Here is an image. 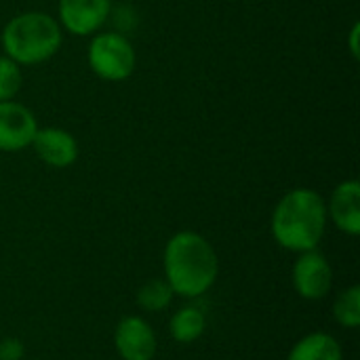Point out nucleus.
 <instances>
[{"label":"nucleus","instance_id":"nucleus-12","mask_svg":"<svg viewBox=\"0 0 360 360\" xmlns=\"http://www.w3.org/2000/svg\"><path fill=\"white\" fill-rule=\"evenodd\" d=\"M207 329V316L194 306L177 310L169 321V335L179 344H192L202 338Z\"/></svg>","mask_w":360,"mask_h":360},{"label":"nucleus","instance_id":"nucleus-11","mask_svg":"<svg viewBox=\"0 0 360 360\" xmlns=\"http://www.w3.org/2000/svg\"><path fill=\"white\" fill-rule=\"evenodd\" d=\"M287 360H344L340 342L323 331L302 338L289 352Z\"/></svg>","mask_w":360,"mask_h":360},{"label":"nucleus","instance_id":"nucleus-4","mask_svg":"<svg viewBox=\"0 0 360 360\" xmlns=\"http://www.w3.org/2000/svg\"><path fill=\"white\" fill-rule=\"evenodd\" d=\"M89 63L99 78L118 82L133 74L135 49L124 36L116 32L99 34L89 44Z\"/></svg>","mask_w":360,"mask_h":360},{"label":"nucleus","instance_id":"nucleus-3","mask_svg":"<svg viewBox=\"0 0 360 360\" xmlns=\"http://www.w3.org/2000/svg\"><path fill=\"white\" fill-rule=\"evenodd\" d=\"M61 46V27L55 17L30 11L13 17L2 30V49L19 65H34L53 57Z\"/></svg>","mask_w":360,"mask_h":360},{"label":"nucleus","instance_id":"nucleus-2","mask_svg":"<svg viewBox=\"0 0 360 360\" xmlns=\"http://www.w3.org/2000/svg\"><path fill=\"white\" fill-rule=\"evenodd\" d=\"M327 228V202L310 188L287 192L274 207L270 230L274 240L293 253L314 251Z\"/></svg>","mask_w":360,"mask_h":360},{"label":"nucleus","instance_id":"nucleus-8","mask_svg":"<svg viewBox=\"0 0 360 360\" xmlns=\"http://www.w3.org/2000/svg\"><path fill=\"white\" fill-rule=\"evenodd\" d=\"M110 6V0H59V21L68 32L89 36L108 21Z\"/></svg>","mask_w":360,"mask_h":360},{"label":"nucleus","instance_id":"nucleus-14","mask_svg":"<svg viewBox=\"0 0 360 360\" xmlns=\"http://www.w3.org/2000/svg\"><path fill=\"white\" fill-rule=\"evenodd\" d=\"M333 319L344 329L360 327V287L352 285L344 289L333 302Z\"/></svg>","mask_w":360,"mask_h":360},{"label":"nucleus","instance_id":"nucleus-9","mask_svg":"<svg viewBox=\"0 0 360 360\" xmlns=\"http://www.w3.org/2000/svg\"><path fill=\"white\" fill-rule=\"evenodd\" d=\"M30 146H34V152L42 162L55 169H65L78 158L76 139L68 131L57 127L38 129Z\"/></svg>","mask_w":360,"mask_h":360},{"label":"nucleus","instance_id":"nucleus-13","mask_svg":"<svg viewBox=\"0 0 360 360\" xmlns=\"http://www.w3.org/2000/svg\"><path fill=\"white\" fill-rule=\"evenodd\" d=\"M173 289L165 278H152L143 283L137 291V306L146 312H162L171 306L173 302Z\"/></svg>","mask_w":360,"mask_h":360},{"label":"nucleus","instance_id":"nucleus-7","mask_svg":"<svg viewBox=\"0 0 360 360\" xmlns=\"http://www.w3.org/2000/svg\"><path fill=\"white\" fill-rule=\"evenodd\" d=\"M38 131L34 114L21 105L11 101H0V150L17 152L32 143Z\"/></svg>","mask_w":360,"mask_h":360},{"label":"nucleus","instance_id":"nucleus-10","mask_svg":"<svg viewBox=\"0 0 360 360\" xmlns=\"http://www.w3.org/2000/svg\"><path fill=\"white\" fill-rule=\"evenodd\" d=\"M329 215L333 224L348 236L360 234V184L356 179L342 181L329 200Z\"/></svg>","mask_w":360,"mask_h":360},{"label":"nucleus","instance_id":"nucleus-1","mask_svg":"<svg viewBox=\"0 0 360 360\" xmlns=\"http://www.w3.org/2000/svg\"><path fill=\"white\" fill-rule=\"evenodd\" d=\"M162 266L165 281L173 293L186 300L205 295L219 276V259L213 245L192 230H181L169 238Z\"/></svg>","mask_w":360,"mask_h":360},{"label":"nucleus","instance_id":"nucleus-17","mask_svg":"<svg viewBox=\"0 0 360 360\" xmlns=\"http://www.w3.org/2000/svg\"><path fill=\"white\" fill-rule=\"evenodd\" d=\"M359 30H360V25L359 23H354V27H352V32H350V44H352V55H354V57H359V44H356Z\"/></svg>","mask_w":360,"mask_h":360},{"label":"nucleus","instance_id":"nucleus-15","mask_svg":"<svg viewBox=\"0 0 360 360\" xmlns=\"http://www.w3.org/2000/svg\"><path fill=\"white\" fill-rule=\"evenodd\" d=\"M23 84L21 65L8 59L6 55L0 57V101H11Z\"/></svg>","mask_w":360,"mask_h":360},{"label":"nucleus","instance_id":"nucleus-6","mask_svg":"<svg viewBox=\"0 0 360 360\" xmlns=\"http://www.w3.org/2000/svg\"><path fill=\"white\" fill-rule=\"evenodd\" d=\"M114 346L122 360H154L158 352L156 333L141 316H124L116 325Z\"/></svg>","mask_w":360,"mask_h":360},{"label":"nucleus","instance_id":"nucleus-16","mask_svg":"<svg viewBox=\"0 0 360 360\" xmlns=\"http://www.w3.org/2000/svg\"><path fill=\"white\" fill-rule=\"evenodd\" d=\"M23 342L17 338L0 340V360H23Z\"/></svg>","mask_w":360,"mask_h":360},{"label":"nucleus","instance_id":"nucleus-5","mask_svg":"<svg viewBox=\"0 0 360 360\" xmlns=\"http://www.w3.org/2000/svg\"><path fill=\"white\" fill-rule=\"evenodd\" d=\"M291 281H293V289L302 300L321 302L329 295L333 287V270L327 257L314 249V251L300 253L297 262L293 264Z\"/></svg>","mask_w":360,"mask_h":360}]
</instances>
